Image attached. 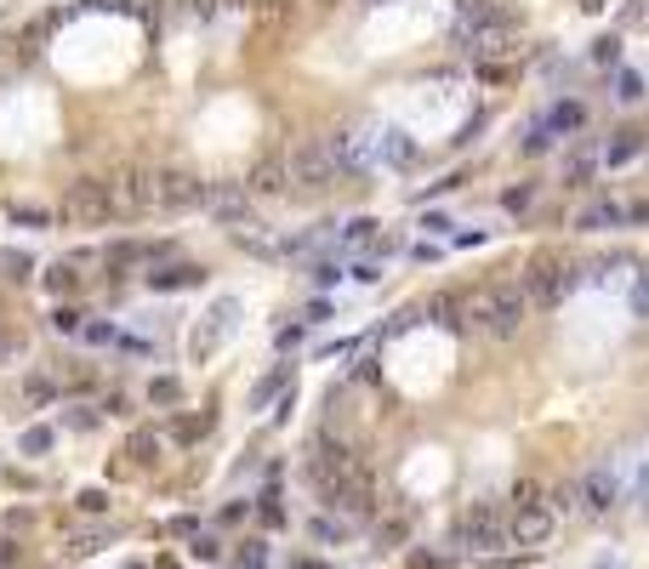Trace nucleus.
Wrapping results in <instances>:
<instances>
[{
  "mask_svg": "<svg viewBox=\"0 0 649 569\" xmlns=\"http://www.w3.org/2000/svg\"><path fill=\"white\" fill-rule=\"evenodd\" d=\"M524 319H530V297H524V285H490V290H478V297H473V325L485 336H496V342L518 336Z\"/></svg>",
  "mask_w": 649,
  "mask_h": 569,
  "instance_id": "obj_1",
  "label": "nucleus"
},
{
  "mask_svg": "<svg viewBox=\"0 0 649 569\" xmlns=\"http://www.w3.org/2000/svg\"><path fill=\"white\" fill-rule=\"evenodd\" d=\"M57 211H63L69 228H108V222L120 217L108 177H74L69 188H63V199H57Z\"/></svg>",
  "mask_w": 649,
  "mask_h": 569,
  "instance_id": "obj_2",
  "label": "nucleus"
},
{
  "mask_svg": "<svg viewBox=\"0 0 649 569\" xmlns=\"http://www.w3.org/2000/svg\"><path fill=\"white\" fill-rule=\"evenodd\" d=\"M559 501L569 506V513H581V518H610L615 506L627 501V490H621V473L615 467H586L576 484L559 490Z\"/></svg>",
  "mask_w": 649,
  "mask_h": 569,
  "instance_id": "obj_3",
  "label": "nucleus"
},
{
  "mask_svg": "<svg viewBox=\"0 0 649 569\" xmlns=\"http://www.w3.org/2000/svg\"><path fill=\"white\" fill-rule=\"evenodd\" d=\"M518 29V12L502 6V0H473V6H461V23L456 35L473 46V52H502V40Z\"/></svg>",
  "mask_w": 649,
  "mask_h": 569,
  "instance_id": "obj_4",
  "label": "nucleus"
},
{
  "mask_svg": "<svg viewBox=\"0 0 649 569\" xmlns=\"http://www.w3.org/2000/svg\"><path fill=\"white\" fill-rule=\"evenodd\" d=\"M552 535H559V518H552V506L541 501V490H524L518 513L507 518V541L513 547H530V552H547Z\"/></svg>",
  "mask_w": 649,
  "mask_h": 569,
  "instance_id": "obj_5",
  "label": "nucleus"
},
{
  "mask_svg": "<svg viewBox=\"0 0 649 569\" xmlns=\"http://www.w3.org/2000/svg\"><path fill=\"white\" fill-rule=\"evenodd\" d=\"M206 205V182L177 172V165H160V172H148V211H194Z\"/></svg>",
  "mask_w": 649,
  "mask_h": 569,
  "instance_id": "obj_6",
  "label": "nucleus"
},
{
  "mask_svg": "<svg viewBox=\"0 0 649 569\" xmlns=\"http://www.w3.org/2000/svg\"><path fill=\"white\" fill-rule=\"evenodd\" d=\"M581 268L569 263H552V256H535L530 268H524V297H530V307H559L569 290H576Z\"/></svg>",
  "mask_w": 649,
  "mask_h": 569,
  "instance_id": "obj_7",
  "label": "nucleus"
},
{
  "mask_svg": "<svg viewBox=\"0 0 649 569\" xmlns=\"http://www.w3.org/2000/svg\"><path fill=\"white\" fill-rule=\"evenodd\" d=\"M336 154H331V143H319V137H302L297 148H291V182L297 188H308V194H324L336 182Z\"/></svg>",
  "mask_w": 649,
  "mask_h": 569,
  "instance_id": "obj_8",
  "label": "nucleus"
},
{
  "mask_svg": "<svg viewBox=\"0 0 649 569\" xmlns=\"http://www.w3.org/2000/svg\"><path fill=\"white\" fill-rule=\"evenodd\" d=\"M456 541L468 547V552H496L507 541V524H502V513L490 501H473L468 513H461V524H456Z\"/></svg>",
  "mask_w": 649,
  "mask_h": 569,
  "instance_id": "obj_9",
  "label": "nucleus"
},
{
  "mask_svg": "<svg viewBox=\"0 0 649 569\" xmlns=\"http://www.w3.org/2000/svg\"><path fill=\"white\" fill-rule=\"evenodd\" d=\"M206 211H211V222L240 228L251 217V188L245 182H206Z\"/></svg>",
  "mask_w": 649,
  "mask_h": 569,
  "instance_id": "obj_10",
  "label": "nucleus"
},
{
  "mask_svg": "<svg viewBox=\"0 0 649 569\" xmlns=\"http://www.w3.org/2000/svg\"><path fill=\"white\" fill-rule=\"evenodd\" d=\"M245 188L257 194H285L291 188V160H280V154H262V160L251 165V177H245Z\"/></svg>",
  "mask_w": 649,
  "mask_h": 569,
  "instance_id": "obj_11",
  "label": "nucleus"
},
{
  "mask_svg": "<svg viewBox=\"0 0 649 569\" xmlns=\"http://www.w3.org/2000/svg\"><path fill=\"white\" fill-rule=\"evenodd\" d=\"M234 314H240V297H216V307L206 314V331L194 336V353H206V347H216L228 331H234Z\"/></svg>",
  "mask_w": 649,
  "mask_h": 569,
  "instance_id": "obj_12",
  "label": "nucleus"
},
{
  "mask_svg": "<svg viewBox=\"0 0 649 569\" xmlns=\"http://www.w3.org/2000/svg\"><path fill=\"white\" fill-rule=\"evenodd\" d=\"M148 285H154V290H182V285H199V268H194V263L160 268V273H148Z\"/></svg>",
  "mask_w": 649,
  "mask_h": 569,
  "instance_id": "obj_13",
  "label": "nucleus"
},
{
  "mask_svg": "<svg viewBox=\"0 0 649 569\" xmlns=\"http://www.w3.org/2000/svg\"><path fill=\"white\" fill-rule=\"evenodd\" d=\"M638 148H644V131H615V143H610V165L638 160Z\"/></svg>",
  "mask_w": 649,
  "mask_h": 569,
  "instance_id": "obj_14",
  "label": "nucleus"
},
{
  "mask_svg": "<svg viewBox=\"0 0 649 569\" xmlns=\"http://www.w3.org/2000/svg\"><path fill=\"white\" fill-rule=\"evenodd\" d=\"M376 541H382V547H405V541H410V513H399V518H388V524L376 530Z\"/></svg>",
  "mask_w": 649,
  "mask_h": 569,
  "instance_id": "obj_15",
  "label": "nucleus"
},
{
  "mask_svg": "<svg viewBox=\"0 0 649 569\" xmlns=\"http://www.w3.org/2000/svg\"><path fill=\"white\" fill-rule=\"evenodd\" d=\"M615 97H621V103H638L644 97V80L632 69H615Z\"/></svg>",
  "mask_w": 649,
  "mask_h": 569,
  "instance_id": "obj_16",
  "label": "nucleus"
},
{
  "mask_svg": "<svg viewBox=\"0 0 649 569\" xmlns=\"http://www.w3.org/2000/svg\"><path fill=\"white\" fill-rule=\"evenodd\" d=\"M206 427H211V416H182V422L172 427V439H177V444H194L199 433H206Z\"/></svg>",
  "mask_w": 649,
  "mask_h": 569,
  "instance_id": "obj_17",
  "label": "nucleus"
},
{
  "mask_svg": "<svg viewBox=\"0 0 649 569\" xmlns=\"http://www.w3.org/2000/svg\"><path fill=\"white\" fill-rule=\"evenodd\" d=\"M604 222H621V211H615V205H598V211H586L576 228H581V234H593V228H604Z\"/></svg>",
  "mask_w": 649,
  "mask_h": 569,
  "instance_id": "obj_18",
  "label": "nucleus"
},
{
  "mask_svg": "<svg viewBox=\"0 0 649 569\" xmlns=\"http://www.w3.org/2000/svg\"><path fill=\"white\" fill-rule=\"evenodd\" d=\"M52 450V427H29L23 433V456H46Z\"/></svg>",
  "mask_w": 649,
  "mask_h": 569,
  "instance_id": "obj_19",
  "label": "nucleus"
},
{
  "mask_svg": "<svg viewBox=\"0 0 649 569\" xmlns=\"http://www.w3.org/2000/svg\"><path fill=\"white\" fill-rule=\"evenodd\" d=\"M285 376H291L285 364H280L274 376H262V381H257V393H251V405H268V393H280V388H285Z\"/></svg>",
  "mask_w": 649,
  "mask_h": 569,
  "instance_id": "obj_20",
  "label": "nucleus"
},
{
  "mask_svg": "<svg viewBox=\"0 0 649 569\" xmlns=\"http://www.w3.org/2000/svg\"><path fill=\"white\" fill-rule=\"evenodd\" d=\"M148 398H154V405H177V398H182V388H177L172 376H160V381L148 388Z\"/></svg>",
  "mask_w": 649,
  "mask_h": 569,
  "instance_id": "obj_21",
  "label": "nucleus"
},
{
  "mask_svg": "<svg viewBox=\"0 0 649 569\" xmlns=\"http://www.w3.org/2000/svg\"><path fill=\"white\" fill-rule=\"evenodd\" d=\"M581 120H586V109H581V103H559V109H552V126H581Z\"/></svg>",
  "mask_w": 649,
  "mask_h": 569,
  "instance_id": "obj_22",
  "label": "nucleus"
},
{
  "mask_svg": "<svg viewBox=\"0 0 649 569\" xmlns=\"http://www.w3.org/2000/svg\"><path fill=\"white\" fill-rule=\"evenodd\" d=\"M189 552H194L199 564H216V558H223V547H216V535H194V547H189Z\"/></svg>",
  "mask_w": 649,
  "mask_h": 569,
  "instance_id": "obj_23",
  "label": "nucleus"
},
{
  "mask_svg": "<svg viewBox=\"0 0 649 569\" xmlns=\"http://www.w3.org/2000/svg\"><path fill=\"white\" fill-rule=\"evenodd\" d=\"M370 228H376L370 217H353V222L342 228V239H348V245H365V239H376V234H370Z\"/></svg>",
  "mask_w": 649,
  "mask_h": 569,
  "instance_id": "obj_24",
  "label": "nucleus"
},
{
  "mask_svg": "<svg viewBox=\"0 0 649 569\" xmlns=\"http://www.w3.org/2000/svg\"><path fill=\"white\" fill-rule=\"evenodd\" d=\"M74 501H80V513H108V496H103V490H80Z\"/></svg>",
  "mask_w": 649,
  "mask_h": 569,
  "instance_id": "obj_25",
  "label": "nucleus"
},
{
  "mask_svg": "<svg viewBox=\"0 0 649 569\" xmlns=\"http://www.w3.org/2000/svg\"><path fill=\"white\" fill-rule=\"evenodd\" d=\"M154 450H160V439H154V433H137V439H131V456H137V461H154Z\"/></svg>",
  "mask_w": 649,
  "mask_h": 569,
  "instance_id": "obj_26",
  "label": "nucleus"
},
{
  "mask_svg": "<svg viewBox=\"0 0 649 569\" xmlns=\"http://www.w3.org/2000/svg\"><path fill=\"white\" fill-rule=\"evenodd\" d=\"M427 314H433V319H444V325H456V302H451V297H433V302H427Z\"/></svg>",
  "mask_w": 649,
  "mask_h": 569,
  "instance_id": "obj_27",
  "label": "nucleus"
},
{
  "mask_svg": "<svg viewBox=\"0 0 649 569\" xmlns=\"http://www.w3.org/2000/svg\"><path fill=\"white\" fill-rule=\"evenodd\" d=\"M632 314H649V268L638 273V290H632Z\"/></svg>",
  "mask_w": 649,
  "mask_h": 569,
  "instance_id": "obj_28",
  "label": "nucleus"
},
{
  "mask_svg": "<svg viewBox=\"0 0 649 569\" xmlns=\"http://www.w3.org/2000/svg\"><path fill=\"white\" fill-rule=\"evenodd\" d=\"M598 63H615V57H621V40H615V35H604V40H598Z\"/></svg>",
  "mask_w": 649,
  "mask_h": 569,
  "instance_id": "obj_29",
  "label": "nucleus"
},
{
  "mask_svg": "<svg viewBox=\"0 0 649 569\" xmlns=\"http://www.w3.org/2000/svg\"><path fill=\"white\" fill-rule=\"evenodd\" d=\"M240 245H245V251H262V256H274V239H262V234H245V228H240Z\"/></svg>",
  "mask_w": 649,
  "mask_h": 569,
  "instance_id": "obj_30",
  "label": "nucleus"
},
{
  "mask_svg": "<svg viewBox=\"0 0 649 569\" xmlns=\"http://www.w3.org/2000/svg\"><path fill=\"white\" fill-rule=\"evenodd\" d=\"M46 285H52V290H69V285H74V273H69V263H57L52 273H46Z\"/></svg>",
  "mask_w": 649,
  "mask_h": 569,
  "instance_id": "obj_31",
  "label": "nucleus"
},
{
  "mask_svg": "<svg viewBox=\"0 0 649 569\" xmlns=\"http://www.w3.org/2000/svg\"><path fill=\"white\" fill-rule=\"evenodd\" d=\"M52 325H57V331H80V307H57Z\"/></svg>",
  "mask_w": 649,
  "mask_h": 569,
  "instance_id": "obj_32",
  "label": "nucleus"
},
{
  "mask_svg": "<svg viewBox=\"0 0 649 569\" xmlns=\"http://www.w3.org/2000/svg\"><path fill=\"white\" fill-rule=\"evenodd\" d=\"M535 199V188H507V211H524Z\"/></svg>",
  "mask_w": 649,
  "mask_h": 569,
  "instance_id": "obj_33",
  "label": "nucleus"
},
{
  "mask_svg": "<svg viewBox=\"0 0 649 569\" xmlns=\"http://www.w3.org/2000/svg\"><path fill=\"white\" fill-rule=\"evenodd\" d=\"M12 222H23V228H40V222H46V211H35V205H29V211H12Z\"/></svg>",
  "mask_w": 649,
  "mask_h": 569,
  "instance_id": "obj_34",
  "label": "nucleus"
},
{
  "mask_svg": "<svg viewBox=\"0 0 649 569\" xmlns=\"http://www.w3.org/2000/svg\"><path fill=\"white\" fill-rule=\"evenodd\" d=\"M63 422H69V427H80V433H86V427H97V416H91V410H69Z\"/></svg>",
  "mask_w": 649,
  "mask_h": 569,
  "instance_id": "obj_35",
  "label": "nucleus"
},
{
  "mask_svg": "<svg viewBox=\"0 0 649 569\" xmlns=\"http://www.w3.org/2000/svg\"><path fill=\"white\" fill-rule=\"evenodd\" d=\"M29 398H35V405H46V398H52V381L35 376V381H29Z\"/></svg>",
  "mask_w": 649,
  "mask_h": 569,
  "instance_id": "obj_36",
  "label": "nucleus"
},
{
  "mask_svg": "<svg viewBox=\"0 0 649 569\" xmlns=\"http://www.w3.org/2000/svg\"><path fill=\"white\" fill-rule=\"evenodd\" d=\"M97 547H103V535H80V541H74V552H80V558H91Z\"/></svg>",
  "mask_w": 649,
  "mask_h": 569,
  "instance_id": "obj_37",
  "label": "nucleus"
},
{
  "mask_svg": "<svg viewBox=\"0 0 649 569\" xmlns=\"http://www.w3.org/2000/svg\"><path fill=\"white\" fill-rule=\"evenodd\" d=\"M12 558H18V547H12V541H0V569H6Z\"/></svg>",
  "mask_w": 649,
  "mask_h": 569,
  "instance_id": "obj_38",
  "label": "nucleus"
},
{
  "mask_svg": "<svg viewBox=\"0 0 649 569\" xmlns=\"http://www.w3.org/2000/svg\"><path fill=\"white\" fill-rule=\"evenodd\" d=\"M576 6H581V12H604L610 0H576Z\"/></svg>",
  "mask_w": 649,
  "mask_h": 569,
  "instance_id": "obj_39",
  "label": "nucleus"
},
{
  "mask_svg": "<svg viewBox=\"0 0 649 569\" xmlns=\"http://www.w3.org/2000/svg\"><path fill=\"white\" fill-rule=\"evenodd\" d=\"M297 569H331V564H319V558H302V564H297Z\"/></svg>",
  "mask_w": 649,
  "mask_h": 569,
  "instance_id": "obj_40",
  "label": "nucleus"
},
{
  "mask_svg": "<svg viewBox=\"0 0 649 569\" xmlns=\"http://www.w3.org/2000/svg\"><path fill=\"white\" fill-rule=\"evenodd\" d=\"M370 6H388V0H370Z\"/></svg>",
  "mask_w": 649,
  "mask_h": 569,
  "instance_id": "obj_41",
  "label": "nucleus"
},
{
  "mask_svg": "<svg viewBox=\"0 0 649 569\" xmlns=\"http://www.w3.org/2000/svg\"><path fill=\"white\" fill-rule=\"evenodd\" d=\"M160 569H177V564H160Z\"/></svg>",
  "mask_w": 649,
  "mask_h": 569,
  "instance_id": "obj_42",
  "label": "nucleus"
},
{
  "mask_svg": "<svg viewBox=\"0 0 649 569\" xmlns=\"http://www.w3.org/2000/svg\"><path fill=\"white\" fill-rule=\"evenodd\" d=\"M461 6H473V0H461Z\"/></svg>",
  "mask_w": 649,
  "mask_h": 569,
  "instance_id": "obj_43",
  "label": "nucleus"
}]
</instances>
